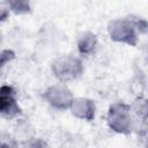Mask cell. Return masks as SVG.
<instances>
[{"label":"cell","mask_w":148,"mask_h":148,"mask_svg":"<svg viewBox=\"0 0 148 148\" xmlns=\"http://www.w3.org/2000/svg\"><path fill=\"white\" fill-rule=\"evenodd\" d=\"M52 71L61 83L76 80L83 73V65L80 59L71 56L60 57L52 64Z\"/></svg>","instance_id":"7a4b0ae2"},{"label":"cell","mask_w":148,"mask_h":148,"mask_svg":"<svg viewBox=\"0 0 148 148\" xmlns=\"http://www.w3.org/2000/svg\"><path fill=\"white\" fill-rule=\"evenodd\" d=\"M22 113L16 101V91L12 86H2L0 88V116L13 119Z\"/></svg>","instance_id":"5b68a950"},{"label":"cell","mask_w":148,"mask_h":148,"mask_svg":"<svg viewBox=\"0 0 148 148\" xmlns=\"http://www.w3.org/2000/svg\"><path fill=\"white\" fill-rule=\"evenodd\" d=\"M97 49V37L92 32H83L77 39V50L82 56H90Z\"/></svg>","instance_id":"52a82bcc"},{"label":"cell","mask_w":148,"mask_h":148,"mask_svg":"<svg viewBox=\"0 0 148 148\" xmlns=\"http://www.w3.org/2000/svg\"><path fill=\"white\" fill-rule=\"evenodd\" d=\"M109 35L116 42L134 45L136 40V27L133 21L128 20H113L109 23Z\"/></svg>","instance_id":"3957f363"},{"label":"cell","mask_w":148,"mask_h":148,"mask_svg":"<svg viewBox=\"0 0 148 148\" xmlns=\"http://www.w3.org/2000/svg\"><path fill=\"white\" fill-rule=\"evenodd\" d=\"M22 148H49L47 143L38 138H30L23 142Z\"/></svg>","instance_id":"9c48e42d"},{"label":"cell","mask_w":148,"mask_h":148,"mask_svg":"<svg viewBox=\"0 0 148 148\" xmlns=\"http://www.w3.org/2000/svg\"><path fill=\"white\" fill-rule=\"evenodd\" d=\"M108 124L109 127L117 133H131L133 125V120L131 119V106L120 102L112 104L108 111Z\"/></svg>","instance_id":"6da1fadb"},{"label":"cell","mask_w":148,"mask_h":148,"mask_svg":"<svg viewBox=\"0 0 148 148\" xmlns=\"http://www.w3.org/2000/svg\"><path fill=\"white\" fill-rule=\"evenodd\" d=\"M9 7L7 2H0V21H5L9 16Z\"/></svg>","instance_id":"8fae6325"},{"label":"cell","mask_w":148,"mask_h":148,"mask_svg":"<svg viewBox=\"0 0 148 148\" xmlns=\"http://www.w3.org/2000/svg\"><path fill=\"white\" fill-rule=\"evenodd\" d=\"M8 7L10 12L15 14H27L30 12V3L27 1H8Z\"/></svg>","instance_id":"ba28073f"},{"label":"cell","mask_w":148,"mask_h":148,"mask_svg":"<svg viewBox=\"0 0 148 148\" xmlns=\"http://www.w3.org/2000/svg\"><path fill=\"white\" fill-rule=\"evenodd\" d=\"M15 57V53L10 50H2L0 51V67H3L7 62L13 60Z\"/></svg>","instance_id":"30bf717a"},{"label":"cell","mask_w":148,"mask_h":148,"mask_svg":"<svg viewBox=\"0 0 148 148\" xmlns=\"http://www.w3.org/2000/svg\"><path fill=\"white\" fill-rule=\"evenodd\" d=\"M0 42H1V32H0Z\"/></svg>","instance_id":"7c38bea8"},{"label":"cell","mask_w":148,"mask_h":148,"mask_svg":"<svg viewBox=\"0 0 148 148\" xmlns=\"http://www.w3.org/2000/svg\"><path fill=\"white\" fill-rule=\"evenodd\" d=\"M69 109L76 118H80L83 120L90 121L95 117V111H96L95 104L92 101H90L88 98H82V97L74 98Z\"/></svg>","instance_id":"8992f818"},{"label":"cell","mask_w":148,"mask_h":148,"mask_svg":"<svg viewBox=\"0 0 148 148\" xmlns=\"http://www.w3.org/2000/svg\"><path fill=\"white\" fill-rule=\"evenodd\" d=\"M44 98L49 104L59 110L69 109L74 101L72 91L61 82L49 87L44 92Z\"/></svg>","instance_id":"277c9868"}]
</instances>
